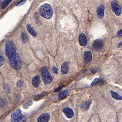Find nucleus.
<instances>
[{"instance_id": "8", "label": "nucleus", "mask_w": 122, "mask_h": 122, "mask_svg": "<svg viewBox=\"0 0 122 122\" xmlns=\"http://www.w3.org/2000/svg\"><path fill=\"white\" fill-rule=\"evenodd\" d=\"M97 15L98 18L103 19L105 16V6L103 5H100L97 9Z\"/></svg>"}, {"instance_id": "16", "label": "nucleus", "mask_w": 122, "mask_h": 122, "mask_svg": "<svg viewBox=\"0 0 122 122\" xmlns=\"http://www.w3.org/2000/svg\"><path fill=\"white\" fill-rule=\"evenodd\" d=\"M26 28H27V30H28V31L29 33V34H30L31 35H32V36H34V37L37 36L36 33L35 32V30L33 29L32 27H31V25H30L27 24L26 25Z\"/></svg>"}, {"instance_id": "2", "label": "nucleus", "mask_w": 122, "mask_h": 122, "mask_svg": "<svg viewBox=\"0 0 122 122\" xmlns=\"http://www.w3.org/2000/svg\"><path fill=\"white\" fill-rule=\"evenodd\" d=\"M39 12L43 17L46 19H50L53 14L52 7L48 3H45L41 5L39 9Z\"/></svg>"}, {"instance_id": "5", "label": "nucleus", "mask_w": 122, "mask_h": 122, "mask_svg": "<svg viewBox=\"0 0 122 122\" xmlns=\"http://www.w3.org/2000/svg\"><path fill=\"white\" fill-rule=\"evenodd\" d=\"M11 118L13 119V122H25L26 118L24 116L21 114V111L20 109L17 110L16 111L11 114Z\"/></svg>"}, {"instance_id": "22", "label": "nucleus", "mask_w": 122, "mask_h": 122, "mask_svg": "<svg viewBox=\"0 0 122 122\" xmlns=\"http://www.w3.org/2000/svg\"><path fill=\"white\" fill-rule=\"evenodd\" d=\"M52 71L54 73H58V68H57L56 66H53L52 67Z\"/></svg>"}, {"instance_id": "25", "label": "nucleus", "mask_w": 122, "mask_h": 122, "mask_svg": "<svg viewBox=\"0 0 122 122\" xmlns=\"http://www.w3.org/2000/svg\"><path fill=\"white\" fill-rule=\"evenodd\" d=\"M121 45H122V42H120L119 44V45H118V48H119V47H121Z\"/></svg>"}, {"instance_id": "24", "label": "nucleus", "mask_w": 122, "mask_h": 122, "mask_svg": "<svg viewBox=\"0 0 122 122\" xmlns=\"http://www.w3.org/2000/svg\"><path fill=\"white\" fill-rule=\"evenodd\" d=\"M62 87H63V86H60L59 87H58V88H56V90H54V92H58L59 91H60V90L62 88Z\"/></svg>"}, {"instance_id": "26", "label": "nucleus", "mask_w": 122, "mask_h": 122, "mask_svg": "<svg viewBox=\"0 0 122 122\" xmlns=\"http://www.w3.org/2000/svg\"><path fill=\"white\" fill-rule=\"evenodd\" d=\"M0 2H1V0H0Z\"/></svg>"}, {"instance_id": "3", "label": "nucleus", "mask_w": 122, "mask_h": 122, "mask_svg": "<svg viewBox=\"0 0 122 122\" xmlns=\"http://www.w3.org/2000/svg\"><path fill=\"white\" fill-rule=\"evenodd\" d=\"M16 51V48L15 45L13 41H7L6 44H5V52L8 58H9L14 53H15Z\"/></svg>"}, {"instance_id": "4", "label": "nucleus", "mask_w": 122, "mask_h": 122, "mask_svg": "<svg viewBox=\"0 0 122 122\" xmlns=\"http://www.w3.org/2000/svg\"><path fill=\"white\" fill-rule=\"evenodd\" d=\"M41 74L42 76L43 81L46 84H50L52 80V78L46 67H42L40 69Z\"/></svg>"}, {"instance_id": "21", "label": "nucleus", "mask_w": 122, "mask_h": 122, "mask_svg": "<svg viewBox=\"0 0 122 122\" xmlns=\"http://www.w3.org/2000/svg\"><path fill=\"white\" fill-rule=\"evenodd\" d=\"M4 62H5V59L1 55H0V67L3 65Z\"/></svg>"}, {"instance_id": "6", "label": "nucleus", "mask_w": 122, "mask_h": 122, "mask_svg": "<svg viewBox=\"0 0 122 122\" xmlns=\"http://www.w3.org/2000/svg\"><path fill=\"white\" fill-rule=\"evenodd\" d=\"M111 7L113 13L116 15L119 16L122 14V9L120 5L116 2H112L111 3Z\"/></svg>"}, {"instance_id": "13", "label": "nucleus", "mask_w": 122, "mask_h": 122, "mask_svg": "<svg viewBox=\"0 0 122 122\" xmlns=\"http://www.w3.org/2000/svg\"><path fill=\"white\" fill-rule=\"evenodd\" d=\"M61 71L63 74H66L68 73L69 71V66L67 63L65 62L61 67Z\"/></svg>"}, {"instance_id": "12", "label": "nucleus", "mask_w": 122, "mask_h": 122, "mask_svg": "<svg viewBox=\"0 0 122 122\" xmlns=\"http://www.w3.org/2000/svg\"><path fill=\"white\" fill-rule=\"evenodd\" d=\"M84 61L86 63L91 61L92 59V54L90 51H85L84 53Z\"/></svg>"}, {"instance_id": "20", "label": "nucleus", "mask_w": 122, "mask_h": 122, "mask_svg": "<svg viewBox=\"0 0 122 122\" xmlns=\"http://www.w3.org/2000/svg\"><path fill=\"white\" fill-rule=\"evenodd\" d=\"M99 82V80L98 78H96L94 79L93 80V81L92 82V84H91V86H93L94 85L98 84V82Z\"/></svg>"}, {"instance_id": "9", "label": "nucleus", "mask_w": 122, "mask_h": 122, "mask_svg": "<svg viewBox=\"0 0 122 122\" xmlns=\"http://www.w3.org/2000/svg\"><path fill=\"white\" fill-rule=\"evenodd\" d=\"M79 44L82 46H85L87 44V39L84 33H82L79 36Z\"/></svg>"}, {"instance_id": "15", "label": "nucleus", "mask_w": 122, "mask_h": 122, "mask_svg": "<svg viewBox=\"0 0 122 122\" xmlns=\"http://www.w3.org/2000/svg\"><path fill=\"white\" fill-rule=\"evenodd\" d=\"M41 82L40 78L39 76H35L32 79V84L35 87H38Z\"/></svg>"}, {"instance_id": "11", "label": "nucleus", "mask_w": 122, "mask_h": 122, "mask_svg": "<svg viewBox=\"0 0 122 122\" xmlns=\"http://www.w3.org/2000/svg\"><path fill=\"white\" fill-rule=\"evenodd\" d=\"M50 118V115L48 113H44L39 116L37 120L39 122H47L49 121Z\"/></svg>"}, {"instance_id": "10", "label": "nucleus", "mask_w": 122, "mask_h": 122, "mask_svg": "<svg viewBox=\"0 0 122 122\" xmlns=\"http://www.w3.org/2000/svg\"><path fill=\"white\" fill-rule=\"evenodd\" d=\"M63 112L65 114V115L66 116V117L70 119L72 118L74 115V112L73 111V110L70 107L64 108V110H63Z\"/></svg>"}, {"instance_id": "1", "label": "nucleus", "mask_w": 122, "mask_h": 122, "mask_svg": "<svg viewBox=\"0 0 122 122\" xmlns=\"http://www.w3.org/2000/svg\"><path fill=\"white\" fill-rule=\"evenodd\" d=\"M8 59L10 65L14 69L16 70H19L22 68V61H21L19 54L16 52L14 53L12 56L8 58Z\"/></svg>"}, {"instance_id": "7", "label": "nucleus", "mask_w": 122, "mask_h": 122, "mask_svg": "<svg viewBox=\"0 0 122 122\" xmlns=\"http://www.w3.org/2000/svg\"><path fill=\"white\" fill-rule=\"evenodd\" d=\"M104 46L103 41L100 39H97L93 42V47L94 50L96 51H100L103 48Z\"/></svg>"}, {"instance_id": "23", "label": "nucleus", "mask_w": 122, "mask_h": 122, "mask_svg": "<svg viewBox=\"0 0 122 122\" xmlns=\"http://www.w3.org/2000/svg\"><path fill=\"white\" fill-rule=\"evenodd\" d=\"M117 36L122 37V29L118 31V32L117 33Z\"/></svg>"}, {"instance_id": "18", "label": "nucleus", "mask_w": 122, "mask_h": 122, "mask_svg": "<svg viewBox=\"0 0 122 122\" xmlns=\"http://www.w3.org/2000/svg\"><path fill=\"white\" fill-rule=\"evenodd\" d=\"M13 0H4L3 2L2 3L1 8L2 9H5L8 6V5L12 2Z\"/></svg>"}, {"instance_id": "17", "label": "nucleus", "mask_w": 122, "mask_h": 122, "mask_svg": "<svg viewBox=\"0 0 122 122\" xmlns=\"http://www.w3.org/2000/svg\"><path fill=\"white\" fill-rule=\"evenodd\" d=\"M91 103V100H88V101L86 102L85 103H84L82 104V109L83 110H87L88 109H89L90 107V104Z\"/></svg>"}, {"instance_id": "19", "label": "nucleus", "mask_w": 122, "mask_h": 122, "mask_svg": "<svg viewBox=\"0 0 122 122\" xmlns=\"http://www.w3.org/2000/svg\"><path fill=\"white\" fill-rule=\"evenodd\" d=\"M67 90H65L63 92H61L59 94V99L60 100L62 99L63 98H64L67 96Z\"/></svg>"}, {"instance_id": "14", "label": "nucleus", "mask_w": 122, "mask_h": 122, "mask_svg": "<svg viewBox=\"0 0 122 122\" xmlns=\"http://www.w3.org/2000/svg\"><path fill=\"white\" fill-rule=\"evenodd\" d=\"M110 93L111 94V96L113 99L116 100H122V97L119 94L112 90H110Z\"/></svg>"}]
</instances>
